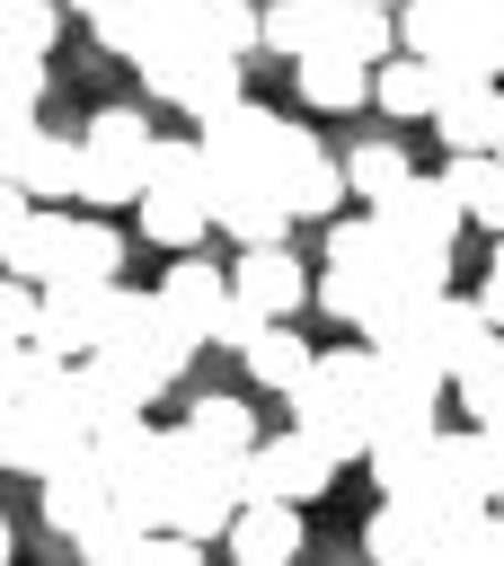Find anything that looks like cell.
<instances>
[{"label": "cell", "instance_id": "obj_1", "mask_svg": "<svg viewBox=\"0 0 504 566\" xmlns=\"http://www.w3.org/2000/svg\"><path fill=\"white\" fill-rule=\"evenodd\" d=\"M371 371H380V345L363 336V345H336V354H318L283 398H292V424H309L345 469L354 460H371Z\"/></svg>", "mask_w": 504, "mask_h": 566}, {"label": "cell", "instance_id": "obj_2", "mask_svg": "<svg viewBox=\"0 0 504 566\" xmlns=\"http://www.w3.org/2000/svg\"><path fill=\"white\" fill-rule=\"evenodd\" d=\"M133 71L150 80L159 106H177V115H195V124L239 97V53H221L212 35H195V18H186V27H159V35L133 53Z\"/></svg>", "mask_w": 504, "mask_h": 566}, {"label": "cell", "instance_id": "obj_3", "mask_svg": "<svg viewBox=\"0 0 504 566\" xmlns=\"http://www.w3.org/2000/svg\"><path fill=\"white\" fill-rule=\"evenodd\" d=\"M380 274H389V230H380V212L327 221V256H318V292H309V301L354 327V310H363V292H371Z\"/></svg>", "mask_w": 504, "mask_h": 566}, {"label": "cell", "instance_id": "obj_4", "mask_svg": "<svg viewBox=\"0 0 504 566\" xmlns=\"http://www.w3.org/2000/svg\"><path fill=\"white\" fill-rule=\"evenodd\" d=\"M106 327H115V283L106 274H53L44 283V310H35V345L44 354L80 363V354L106 345Z\"/></svg>", "mask_w": 504, "mask_h": 566}, {"label": "cell", "instance_id": "obj_5", "mask_svg": "<svg viewBox=\"0 0 504 566\" xmlns=\"http://www.w3.org/2000/svg\"><path fill=\"white\" fill-rule=\"evenodd\" d=\"M265 186H274L301 221H327V212L354 195V186H345V159H327V142H318V133H301V124H283V133H274Z\"/></svg>", "mask_w": 504, "mask_h": 566}, {"label": "cell", "instance_id": "obj_6", "mask_svg": "<svg viewBox=\"0 0 504 566\" xmlns=\"http://www.w3.org/2000/svg\"><path fill=\"white\" fill-rule=\"evenodd\" d=\"M336 451L309 433V424H292V433H265L256 451H248V495H283V504H318L327 486H336Z\"/></svg>", "mask_w": 504, "mask_h": 566}, {"label": "cell", "instance_id": "obj_7", "mask_svg": "<svg viewBox=\"0 0 504 566\" xmlns=\"http://www.w3.org/2000/svg\"><path fill=\"white\" fill-rule=\"evenodd\" d=\"M486 327H495V318H486L477 301H460V292H433V301H424V310H416V318H407V327H398L380 354H407V363H424V371H442V380H451Z\"/></svg>", "mask_w": 504, "mask_h": 566}, {"label": "cell", "instance_id": "obj_8", "mask_svg": "<svg viewBox=\"0 0 504 566\" xmlns=\"http://www.w3.org/2000/svg\"><path fill=\"white\" fill-rule=\"evenodd\" d=\"M442 371H424V363H407V354H380V371H371V442H389V433H442L433 416H442Z\"/></svg>", "mask_w": 504, "mask_h": 566}, {"label": "cell", "instance_id": "obj_9", "mask_svg": "<svg viewBox=\"0 0 504 566\" xmlns=\"http://www.w3.org/2000/svg\"><path fill=\"white\" fill-rule=\"evenodd\" d=\"M274 133H283V115L274 106H256V97H230V106H212L203 115V159H212V177H265V159H274Z\"/></svg>", "mask_w": 504, "mask_h": 566}, {"label": "cell", "instance_id": "obj_10", "mask_svg": "<svg viewBox=\"0 0 504 566\" xmlns=\"http://www.w3.org/2000/svg\"><path fill=\"white\" fill-rule=\"evenodd\" d=\"M371 486L380 495H407V504H469V495H451V478H442V433H389V442H371Z\"/></svg>", "mask_w": 504, "mask_h": 566}, {"label": "cell", "instance_id": "obj_11", "mask_svg": "<svg viewBox=\"0 0 504 566\" xmlns=\"http://www.w3.org/2000/svg\"><path fill=\"white\" fill-rule=\"evenodd\" d=\"M35 486H44V522H53L62 539H80L97 513H115V478H106V460H97V451H71V460H53Z\"/></svg>", "mask_w": 504, "mask_h": 566}, {"label": "cell", "instance_id": "obj_12", "mask_svg": "<svg viewBox=\"0 0 504 566\" xmlns=\"http://www.w3.org/2000/svg\"><path fill=\"white\" fill-rule=\"evenodd\" d=\"M371 212H380V230H389V239H424V248H451V239H460V221H469V212H460V195H451V177H407V186H398V195H380Z\"/></svg>", "mask_w": 504, "mask_h": 566}, {"label": "cell", "instance_id": "obj_13", "mask_svg": "<svg viewBox=\"0 0 504 566\" xmlns=\"http://www.w3.org/2000/svg\"><path fill=\"white\" fill-rule=\"evenodd\" d=\"M398 44L424 53V62H451V53H477V62H486L477 0H407V9H398Z\"/></svg>", "mask_w": 504, "mask_h": 566}, {"label": "cell", "instance_id": "obj_14", "mask_svg": "<svg viewBox=\"0 0 504 566\" xmlns=\"http://www.w3.org/2000/svg\"><path fill=\"white\" fill-rule=\"evenodd\" d=\"M212 221H221L239 248H265V239H283L301 212H292L265 177H212Z\"/></svg>", "mask_w": 504, "mask_h": 566}, {"label": "cell", "instance_id": "obj_15", "mask_svg": "<svg viewBox=\"0 0 504 566\" xmlns=\"http://www.w3.org/2000/svg\"><path fill=\"white\" fill-rule=\"evenodd\" d=\"M230 283H239V301H256L265 318H301V301L318 292V283L292 265V248H283V239H265V248H239Z\"/></svg>", "mask_w": 504, "mask_h": 566}, {"label": "cell", "instance_id": "obj_16", "mask_svg": "<svg viewBox=\"0 0 504 566\" xmlns=\"http://www.w3.org/2000/svg\"><path fill=\"white\" fill-rule=\"evenodd\" d=\"M230 557L239 566H283V557H301V504H283V495H248L239 513H230Z\"/></svg>", "mask_w": 504, "mask_h": 566}, {"label": "cell", "instance_id": "obj_17", "mask_svg": "<svg viewBox=\"0 0 504 566\" xmlns=\"http://www.w3.org/2000/svg\"><path fill=\"white\" fill-rule=\"evenodd\" d=\"M363 557H380V566L442 557V513L433 504H407V495H380V513L363 522Z\"/></svg>", "mask_w": 504, "mask_h": 566}, {"label": "cell", "instance_id": "obj_18", "mask_svg": "<svg viewBox=\"0 0 504 566\" xmlns=\"http://www.w3.org/2000/svg\"><path fill=\"white\" fill-rule=\"evenodd\" d=\"M159 301H168V310H177V318H186V327L212 345V327H221V310L239 301V283H230L221 265H203L195 248H177V265L159 274Z\"/></svg>", "mask_w": 504, "mask_h": 566}, {"label": "cell", "instance_id": "obj_19", "mask_svg": "<svg viewBox=\"0 0 504 566\" xmlns=\"http://www.w3.org/2000/svg\"><path fill=\"white\" fill-rule=\"evenodd\" d=\"M292 80H301V97H309L318 115H345V106H363V97H371V62H363V53H345V44L301 53V62H292Z\"/></svg>", "mask_w": 504, "mask_h": 566}, {"label": "cell", "instance_id": "obj_20", "mask_svg": "<svg viewBox=\"0 0 504 566\" xmlns=\"http://www.w3.org/2000/svg\"><path fill=\"white\" fill-rule=\"evenodd\" d=\"M133 212H141V239H150V248H168V256H177V248H195V239L212 230V195H195V186H141V203H133Z\"/></svg>", "mask_w": 504, "mask_h": 566}, {"label": "cell", "instance_id": "obj_21", "mask_svg": "<svg viewBox=\"0 0 504 566\" xmlns=\"http://www.w3.org/2000/svg\"><path fill=\"white\" fill-rule=\"evenodd\" d=\"M442 478H451V495L495 504V495H504V433H486V424L442 433Z\"/></svg>", "mask_w": 504, "mask_h": 566}, {"label": "cell", "instance_id": "obj_22", "mask_svg": "<svg viewBox=\"0 0 504 566\" xmlns=\"http://www.w3.org/2000/svg\"><path fill=\"white\" fill-rule=\"evenodd\" d=\"M0 265H9V274H27V283H53V274L71 265V212L35 203V212L18 221V239L0 248Z\"/></svg>", "mask_w": 504, "mask_h": 566}, {"label": "cell", "instance_id": "obj_23", "mask_svg": "<svg viewBox=\"0 0 504 566\" xmlns=\"http://www.w3.org/2000/svg\"><path fill=\"white\" fill-rule=\"evenodd\" d=\"M451 398H460L469 424H504V327H486L469 345V363L451 371Z\"/></svg>", "mask_w": 504, "mask_h": 566}, {"label": "cell", "instance_id": "obj_24", "mask_svg": "<svg viewBox=\"0 0 504 566\" xmlns=\"http://www.w3.org/2000/svg\"><path fill=\"white\" fill-rule=\"evenodd\" d=\"M371 97H380V115H398V124H416V115H433V97H442V80H433V62L424 53H389L380 71H371Z\"/></svg>", "mask_w": 504, "mask_h": 566}, {"label": "cell", "instance_id": "obj_25", "mask_svg": "<svg viewBox=\"0 0 504 566\" xmlns=\"http://www.w3.org/2000/svg\"><path fill=\"white\" fill-rule=\"evenodd\" d=\"M141 186H150V159L106 150V142L80 133V203H141Z\"/></svg>", "mask_w": 504, "mask_h": 566}, {"label": "cell", "instance_id": "obj_26", "mask_svg": "<svg viewBox=\"0 0 504 566\" xmlns=\"http://www.w3.org/2000/svg\"><path fill=\"white\" fill-rule=\"evenodd\" d=\"M186 433H195L212 460H248V451L265 442V433H256V416H248L239 398H195V407H186Z\"/></svg>", "mask_w": 504, "mask_h": 566}, {"label": "cell", "instance_id": "obj_27", "mask_svg": "<svg viewBox=\"0 0 504 566\" xmlns=\"http://www.w3.org/2000/svg\"><path fill=\"white\" fill-rule=\"evenodd\" d=\"M451 195H460V212L469 221H486V230H504V159L495 150H451Z\"/></svg>", "mask_w": 504, "mask_h": 566}, {"label": "cell", "instance_id": "obj_28", "mask_svg": "<svg viewBox=\"0 0 504 566\" xmlns=\"http://www.w3.org/2000/svg\"><path fill=\"white\" fill-rule=\"evenodd\" d=\"M239 363H248V380H265V389H292V380H301L318 354L292 336V318H265V327H256V345H248Z\"/></svg>", "mask_w": 504, "mask_h": 566}, {"label": "cell", "instance_id": "obj_29", "mask_svg": "<svg viewBox=\"0 0 504 566\" xmlns=\"http://www.w3.org/2000/svg\"><path fill=\"white\" fill-rule=\"evenodd\" d=\"M407 177H416V168H407V150H398L389 133H371V142H354V150H345V186H354L363 203H380V195H398Z\"/></svg>", "mask_w": 504, "mask_h": 566}, {"label": "cell", "instance_id": "obj_30", "mask_svg": "<svg viewBox=\"0 0 504 566\" xmlns=\"http://www.w3.org/2000/svg\"><path fill=\"white\" fill-rule=\"evenodd\" d=\"M327 9H336V0H274V9H265V53H283V62L318 53V44H327Z\"/></svg>", "mask_w": 504, "mask_h": 566}, {"label": "cell", "instance_id": "obj_31", "mask_svg": "<svg viewBox=\"0 0 504 566\" xmlns=\"http://www.w3.org/2000/svg\"><path fill=\"white\" fill-rule=\"evenodd\" d=\"M18 186H27L35 203H62V195H80V142H71V133H44Z\"/></svg>", "mask_w": 504, "mask_h": 566}, {"label": "cell", "instance_id": "obj_32", "mask_svg": "<svg viewBox=\"0 0 504 566\" xmlns=\"http://www.w3.org/2000/svg\"><path fill=\"white\" fill-rule=\"evenodd\" d=\"M195 35H212L221 53H256L265 44V9H248V0H195Z\"/></svg>", "mask_w": 504, "mask_h": 566}, {"label": "cell", "instance_id": "obj_33", "mask_svg": "<svg viewBox=\"0 0 504 566\" xmlns=\"http://www.w3.org/2000/svg\"><path fill=\"white\" fill-rule=\"evenodd\" d=\"M62 274H124V230L115 221H97V212H71V265Z\"/></svg>", "mask_w": 504, "mask_h": 566}, {"label": "cell", "instance_id": "obj_34", "mask_svg": "<svg viewBox=\"0 0 504 566\" xmlns=\"http://www.w3.org/2000/svg\"><path fill=\"white\" fill-rule=\"evenodd\" d=\"M141 539H150V522H133V513L115 504V513H97L71 548H80V557H97V566H133V557H141Z\"/></svg>", "mask_w": 504, "mask_h": 566}, {"label": "cell", "instance_id": "obj_35", "mask_svg": "<svg viewBox=\"0 0 504 566\" xmlns=\"http://www.w3.org/2000/svg\"><path fill=\"white\" fill-rule=\"evenodd\" d=\"M53 35H62V9H53V0H0V44L53 53Z\"/></svg>", "mask_w": 504, "mask_h": 566}, {"label": "cell", "instance_id": "obj_36", "mask_svg": "<svg viewBox=\"0 0 504 566\" xmlns=\"http://www.w3.org/2000/svg\"><path fill=\"white\" fill-rule=\"evenodd\" d=\"M150 186H195V195H212L203 142H150Z\"/></svg>", "mask_w": 504, "mask_h": 566}, {"label": "cell", "instance_id": "obj_37", "mask_svg": "<svg viewBox=\"0 0 504 566\" xmlns=\"http://www.w3.org/2000/svg\"><path fill=\"white\" fill-rule=\"evenodd\" d=\"M35 97H44V53L0 44V115H35Z\"/></svg>", "mask_w": 504, "mask_h": 566}, {"label": "cell", "instance_id": "obj_38", "mask_svg": "<svg viewBox=\"0 0 504 566\" xmlns=\"http://www.w3.org/2000/svg\"><path fill=\"white\" fill-rule=\"evenodd\" d=\"M35 310H44V283H27V274H9V265H0V345L35 336Z\"/></svg>", "mask_w": 504, "mask_h": 566}, {"label": "cell", "instance_id": "obj_39", "mask_svg": "<svg viewBox=\"0 0 504 566\" xmlns=\"http://www.w3.org/2000/svg\"><path fill=\"white\" fill-rule=\"evenodd\" d=\"M88 142H106V150H133V159H150V124H141L133 106H97V115H88Z\"/></svg>", "mask_w": 504, "mask_h": 566}, {"label": "cell", "instance_id": "obj_40", "mask_svg": "<svg viewBox=\"0 0 504 566\" xmlns=\"http://www.w3.org/2000/svg\"><path fill=\"white\" fill-rule=\"evenodd\" d=\"M35 115H0V177H27V159H35Z\"/></svg>", "mask_w": 504, "mask_h": 566}, {"label": "cell", "instance_id": "obj_41", "mask_svg": "<svg viewBox=\"0 0 504 566\" xmlns=\"http://www.w3.org/2000/svg\"><path fill=\"white\" fill-rule=\"evenodd\" d=\"M27 212H35V195H27L18 177H0V248L18 239V221H27Z\"/></svg>", "mask_w": 504, "mask_h": 566}, {"label": "cell", "instance_id": "obj_42", "mask_svg": "<svg viewBox=\"0 0 504 566\" xmlns=\"http://www.w3.org/2000/svg\"><path fill=\"white\" fill-rule=\"evenodd\" d=\"M477 310L504 327V230H495V265H486V283H477Z\"/></svg>", "mask_w": 504, "mask_h": 566}, {"label": "cell", "instance_id": "obj_43", "mask_svg": "<svg viewBox=\"0 0 504 566\" xmlns=\"http://www.w3.org/2000/svg\"><path fill=\"white\" fill-rule=\"evenodd\" d=\"M106 9H115V0H80V18H106Z\"/></svg>", "mask_w": 504, "mask_h": 566}, {"label": "cell", "instance_id": "obj_44", "mask_svg": "<svg viewBox=\"0 0 504 566\" xmlns=\"http://www.w3.org/2000/svg\"><path fill=\"white\" fill-rule=\"evenodd\" d=\"M9 557H18V548H9V522H0V566H9Z\"/></svg>", "mask_w": 504, "mask_h": 566}, {"label": "cell", "instance_id": "obj_45", "mask_svg": "<svg viewBox=\"0 0 504 566\" xmlns=\"http://www.w3.org/2000/svg\"><path fill=\"white\" fill-rule=\"evenodd\" d=\"M495 531H504V495H495Z\"/></svg>", "mask_w": 504, "mask_h": 566}, {"label": "cell", "instance_id": "obj_46", "mask_svg": "<svg viewBox=\"0 0 504 566\" xmlns=\"http://www.w3.org/2000/svg\"><path fill=\"white\" fill-rule=\"evenodd\" d=\"M495 159H504V133H495Z\"/></svg>", "mask_w": 504, "mask_h": 566}, {"label": "cell", "instance_id": "obj_47", "mask_svg": "<svg viewBox=\"0 0 504 566\" xmlns=\"http://www.w3.org/2000/svg\"><path fill=\"white\" fill-rule=\"evenodd\" d=\"M495 80H504V62H495Z\"/></svg>", "mask_w": 504, "mask_h": 566}, {"label": "cell", "instance_id": "obj_48", "mask_svg": "<svg viewBox=\"0 0 504 566\" xmlns=\"http://www.w3.org/2000/svg\"><path fill=\"white\" fill-rule=\"evenodd\" d=\"M380 9H389V0H380Z\"/></svg>", "mask_w": 504, "mask_h": 566}]
</instances>
